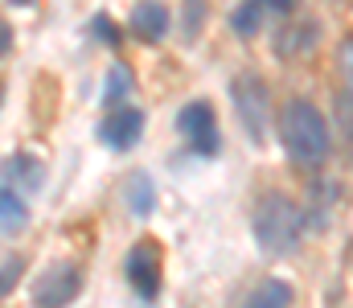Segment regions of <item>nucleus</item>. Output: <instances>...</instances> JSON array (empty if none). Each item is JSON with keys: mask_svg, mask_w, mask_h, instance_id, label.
Listing matches in <instances>:
<instances>
[{"mask_svg": "<svg viewBox=\"0 0 353 308\" xmlns=\"http://www.w3.org/2000/svg\"><path fill=\"white\" fill-rule=\"evenodd\" d=\"M279 140H283L288 156L296 165H304V169H316L329 156V123H325V115L312 103H304V99H292L283 107V115H279Z\"/></svg>", "mask_w": 353, "mask_h": 308, "instance_id": "1", "label": "nucleus"}, {"mask_svg": "<svg viewBox=\"0 0 353 308\" xmlns=\"http://www.w3.org/2000/svg\"><path fill=\"white\" fill-rule=\"evenodd\" d=\"M304 234V209L279 194H271L255 209V238L267 255H292Z\"/></svg>", "mask_w": 353, "mask_h": 308, "instance_id": "2", "label": "nucleus"}, {"mask_svg": "<svg viewBox=\"0 0 353 308\" xmlns=\"http://www.w3.org/2000/svg\"><path fill=\"white\" fill-rule=\"evenodd\" d=\"M83 292V271L70 263H54L33 284V308H66Z\"/></svg>", "mask_w": 353, "mask_h": 308, "instance_id": "3", "label": "nucleus"}, {"mask_svg": "<svg viewBox=\"0 0 353 308\" xmlns=\"http://www.w3.org/2000/svg\"><path fill=\"white\" fill-rule=\"evenodd\" d=\"M230 99H234V111L247 127L251 140H263L267 136V87L255 79V74H243L230 83Z\"/></svg>", "mask_w": 353, "mask_h": 308, "instance_id": "4", "label": "nucleus"}, {"mask_svg": "<svg viewBox=\"0 0 353 308\" xmlns=\"http://www.w3.org/2000/svg\"><path fill=\"white\" fill-rule=\"evenodd\" d=\"M176 127H181V136L189 140L193 152H201V156L218 152V123H214V107L210 103H189L176 115Z\"/></svg>", "mask_w": 353, "mask_h": 308, "instance_id": "5", "label": "nucleus"}, {"mask_svg": "<svg viewBox=\"0 0 353 308\" xmlns=\"http://www.w3.org/2000/svg\"><path fill=\"white\" fill-rule=\"evenodd\" d=\"M128 280H132V288L144 300H152L161 292V247L152 238H140L132 247V255H128Z\"/></svg>", "mask_w": 353, "mask_h": 308, "instance_id": "6", "label": "nucleus"}, {"mask_svg": "<svg viewBox=\"0 0 353 308\" xmlns=\"http://www.w3.org/2000/svg\"><path fill=\"white\" fill-rule=\"evenodd\" d=\"M144 132V115L140 111H115L99 123V140L111 144V148H132Z\"/></svg>", "mask_w": 353, "mask_h": 308, "instance_id": "7", "label": "nucleus"}, {"mask_svg": "<svg viewBox=\"0 0 353 308\" xmlns=\"http://www.w3.org/2000/svg\"><path fill=\"white\" fill-rule=\"evenodd\" d=\"M0 177H4L8 185H21L25 194H37V189H41V181H46V169H41L33 156H25V152H21V156H8V161L0 165Z\"/></svg>", "mask_w": 353, "mask_h": 308, "instance_id": "8", "label": "nucleus"}, {"mask_svg": "<svg viewBox=\"0 0 353 308\" xmlns=\"http://www.w3.org/2000/svg\"><path fill=\"white\" fill-rule=\"evenodd\" d=\"M132 29L144 33V37H161V33L169 29V8L157 4V0H140V4L132 8Z\"/></svg>", "mask_w": 353, "mask_h": 308, "instance_id": "9", "label": "nucleus"}, {"mask_svg": "<svg viewBox=\"0 0 353 308\" xmlns=\"http://www.w3.org/2000/svg\"><path fill=\"white\" fill-rule=\"evenodd\" d=\"M292 305V288L283 284V280H263L247 300H243V308H288Z\"/></svg>", "mask_w": 353, "mask_h": 308, "instance_id": "10", "label": "nucleus"}, {"mask_svg": "<svg viewBox=\"0 0 353 308\" xmlns=\"http://www.w3.org/2000/svg\"><path fill=\"white\" fill-rule=\"evenodd\" d=\"M25 222H29L25 202L8 185H0V234H17V230H25Z\"/></svg>", "mask_w": 353, "mask_h": 308, "instance_id": "11", "label": "nucleus"}, {"mask_svg": "<svg viewBox=\"0 0 353 308\" xmlns=\"http://www.w3.org/2000/svg\"><path fill=\"white\" fill-rule=\"evenodd\" d=\"M333 205H337V185H333V181H321V185H312V205L304 209V218H312V226L325 230Z\"/></svg>", "mask_w": 353, "mask_h": 308, "instance_id": "12", "label": "nucleus"}, {"mask_svg": "<svg viewBox=\"0 0 353 308\" xmlns=\"http://www.w3.org/2000/svg\"><path fill=\"white\" fill-rule=\"evenodd\" d=\"M25 276V259L12 255V251H0V296H8Z\"/></svg>", "mask_w": 353, "mask_h": 308, "instance_id": "13", "label": "nucleus"}, {"mask_svg": "<svg viewBox=\"0 0 353 308\" xmlns=\"http://www.w3.org/2000/svg\"><path fill=\"white\" fill-rule=\"evenodd\" d=\"M128 185H132V189H128V202H132V209H136V214H148V209H152V181L140 173V177H132Z\"/></svg>", "mask_w": 353, "mask_h": 308, "instance_id": "14", "label": "nucleus"}, {"mask_svg": "<svg viewBox=\"0 0 353 308\" xmlns=\"http://www.w3.org/2000/svg\"><path fill=\"white\" fill-rule=\"evenodd\" d=\"M259 8H263L259 0H255V4H243L239 12H230V25H234V29H239L243 37H251V33L259 29Z\"/></svg>", "mask_w": 353, "mask_h": 308, "instance_id": "15", "label": "nucleus"}, {"mask_svg": "<svg viewBox=\"0 0 353 308\" xmlns=\"http://www.w3.org/2000/svg\"><path fill=\"white\" fill-rule=\"evenodd\" d=\"M132 91V74H128V66H111V74H107V103L123 99Z\"/></svg>", "mask_w": 353, "mask_h": 308, "instance_id": "16", "label": "nucleus"}, {"mask_svg": "<svg viewBox=\"0 0 353 308\" xmlns=\"http://www.w3.org/2000/svg\"><path fill=\"white\" fill-rule=\"evenodd\" d=\"M341 74H345V87L353 91V37L341 45Z\"/></svg>", "mask_w": 353, "mask_h": 308, "instance_id": "17", "label": "nucleus"}, {"mask_svg": "<svg viewBox=\"0 0 353 308\" xmlns=\"http://www.w3.org/2000/svg\"><path fill=\"white\" fill-rule=\"evenodd\" d=\"M94 33H99V37H107V41H115V29L107 25V17H94Z\"/></svg>", "mask_w": 353, "mask_h": 308, "instance_id": "18", "label": "nucleus"}, {"mask_svg": "<svg viewBox=\"0 0 353 308\" xmlns=\"http://www.w3.org/2000/svg\"><path fill=\"white\" fill-rule=\"evenodd\" d=\"M8 45H12V29H8V21H0V58L8 54Z\"/></svg>", "mask_w": 353, "mask_h": 308, "instance_id": "19", "label": "nucleus"}, {"mask_svg": "<svg viewBox=\"0 0 353 308\" xmlns=\"http://www.w3.org/2000/svg\"><path fill=\"white\" fill-rule=\"evenodd\" d=\"M263 8H275V12H288L292 8V0H259Z\"/></svg>", "mask_w": 353, "mask_h": 308, "instance_id": "20", "label": "nucleus"}, {"mask_svg": "<svg viewBox=\"0 0 353 308\" xmlns=\"http://www.w3.org/2000/svg\"><path fill=\"white\" fill-rule=\"evenodd\" d=\"M12 4H29V0H12Z\"/></svg>", "mask_w": 353, "mask_h": 308, "instance_id": "21", "label": "nucleus"}]
</instances>
